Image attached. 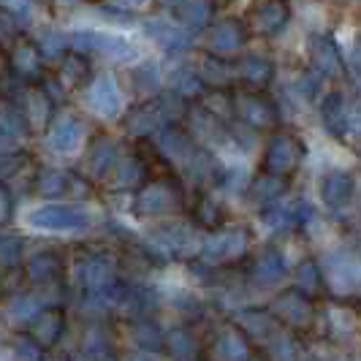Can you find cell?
Here are the masks:
<instances>
[{
    "label": "cell",
    "mask_w": 361,
    "mask_h": 361,
    "mask_svg": "<svg viewBox=\"0 0 361 361\" xmlns=\"http://www.w3.org/2000/svg\"><path fill=\"white\" fill-rule=\"evenodd\" d=\"M234 101V117L247 123L253 128H269L280 120L277 114V106L269 95L264 90H255V87H242L231 95Z\"/></svg>",
    "instance_id": "1"
},
{
    "label": "cell",
    "mask_w": 361,
    "mask_h": 361,
    "mask_svg": "<svg viewBox=\"0 0 361 361\" xmlns=\"http://www.w3.org/2000/svg\"><path fill=\"white\" fill-rule=\"evenodd\" d=\"M290 19L288 0H255L250 8V25L261 36H277Z\"/></svg>",
    "instance_id": "2"
},
{
    "label": "cell",
    "mask_w": 361,
    "mask_h": 361,
    "mask_svg": "<svg viewBox=\"0 0 361 361\" xmlns=\"http://www.w3.org/2000/svg\"><path fill=\"white\" fill-rule=\"evenodd\" d=\"M305 147L293 133H277L267 147V169L274 174H288L296 169Z\"/></svg>",
    "instance_id": "3"
},
{
    "label": "cell",
    "mask_w": 361,
    "mask_h": 361,
    "mask_svg": "<svg viewBox=\"0 0 361 361\" xmlns=\"http://www.w3.org/2000/svg\"><path fill=\"white\" fill-rule=\"evenodd\" d=\"M41 49L27 38H17L14 49H8V68L19 82H38L41 79Z\"/></svg>",
    "instance_id": "4"
},
{
    "label": "cell",
    "mask_w": 361,
    "mask_h": 361,
    "mask_svg": "<svg viewBox=\"0 0 361 361\" xmlns=\"http://www.w3.org/2000/svg\"><path fill=\"white\" fill-rule=\"evenodd\" d=\"M199 76L204 85H209L215 90H228L239 79V68L234 63H228L226 57H220V54H207V57H201L199 63Z\"/></svg>",
    "instance_id": "5"
},
{
    "label": "cell",
    "mask_w": 361,
    "mask_h": 361,
    "mask_svg": "<svg viewBox=\"0 0 361 361\" xmlns=\"http://www.w3.org/2000/svg\"><path fill=\"white\" fill-rule=\"evenodd\" d=\"M245 41H247V30H245V25H242V22H236V19H223V22H217L215 27H212L209 47H212V54L226 57V54L242 49V47H245Z\"/></svg>",
    "instance_id": "6"
},
{
    "label": "cell",
    "mask_w": 361,
    "mask_h": 361,
    "mask_svg": "<svg viewBox=\"0 0 361 361\" xmlns=\"http://www.w3.org/2000/svg\"><path fill=\"white\" fill-rule=\"evenodd\" d=\"M169 11L185 30H204L209 25V6L204 0H169Z\"/></svg>",
    "instance_id": "7"
},
{
    "label": "cell",
    "mask_w": 361,
    "mask_h": 361,
    "mask_svg": "<svg viewBox=\"0 0 361 361\" xmlns=\"http://www.w3.org/2000/svg\"><path fill=\"white\" fill-rule=\"evenodd\" d=\"M85 101H87V106L95 109L98 114H117L120 111V95H117V87L111 85V79L106 76H101V79H95L90 82L87 87H85Z\"/></svg>",
    "instance_id": "8"
},
{
    "label": "cell",
    "mask_w": 361,
    "mask_h": 361,
    "mask_svg": "<svg viewBox=\"0 0 361 361\" xmlns=\"http://www.w3.org/2000/svg\"><path fill=\"white\" fill-rule=\"evenodd\" d=\"M310 57H312L315 71L324 73V76H340V73L345 71L340 49H337L329 38H312V44H310Z\"/></svg>",
    "instance_id": "9"
},
{
    "label": "cell",
    "mask_w": 361,
    "mask_h": 361,
    "mask_svg": "<svg viewBox=\"0 0 361 361\" xmlns=\"http://www.w3.org/2000/svg\"><path fill=\"white\" fill-rule=\"evenodd\" d=\"M239 68V79L245 82V87H255V90H264L274 79V66H271L267 57H258V54H247L236 63Z\"/></svg>",
    "instance_id": "10"
},
{
    "label": "cell",
    "mask_w": 361,
    "mask_h": 361,
    "mask_svg": "<svg viewBox=\"0 0 361 361\" xmlns=\"http://www.w3.org/2000/svg\"><path fill=\"white\" fill-rule=\"evenodd\" d=\"M147 36L152 38L161 49L166 52H182L188 47V33L185 27H177L171 22H163V19H152L147 22Z\"/></svg>",
    "instance_id": "11"
},
{
    "label": "cell",
    "mask_w": 361,
    "mask_h": 361,
    "mask_svg": "<svg viewBox=\"0 0 361 361\" xmlns=\"http://www.w3.org/2000/svg\"><path fill=\"white\" fill-rule=\"evenodd\" d=\"M57 79L63 82V87H85L90 79V60L82 52H68L60 63Z\"/></svg>",
    "instance_id": "12"
},
{
    "label": "cell",
    "mask_w": 361,
    "mask_h": 361,
    "mask_svg": "<svg viewBox=\"0 0 361 361\" xmlns=\"http://www.w3.org/2000/svg\"><path fill=\"white\" fill-rule=\"evenodd\" d=\"M163 120H169V117L163 111L161 101H152V104H145V106L133 109L128 114V128L133 133H139V136H147V133H152L155 128L161 126Z\"/></svg>",
    "instance_id": "13"
},
{
    "label": "cell",
    "mask_w": 361,
    "mask_h": 361,
    "mask_svg": "<svg viewBox=\"0 0 361 361\" xmlns=\"http://www.w3.org/2000/svg\"><path fill=\"white\" fill-rule=\"evenodd\" d=\"M79 123H76V117H68V114H63V117H57L54 120L52 130H49V145L57 147V149H71L76 142H79Z\"/></svg>",
    "instance_id": "14"
},
{
    "label": "cell",
    "mask_w": 361,
    "mask_h": 361,
    "mask_svg": "<svg viewBox=\"0 0 361 361\" xmlns=\"http://www.w3.org/2000/svg\"><path fill=\"white\" fill-rule=\"evenodd\" d=\"M324 120L326 126L331 128V130H337V133H343L345 128H348V101L340 92L329 95L324 101Z\"/></svg>",
    "instance_id": "15"
},
{
    "label": "cell",
    "mask_w": 361,
    "mask_h": 361,
    "mask_svg": "<svg viewBox=\"0 0 361 361\" xmlns=\"http://www.w3.org/2000/svg\"><path fill=\"white\" fill-rule=\"evenodd\" d=\"M204 90V82H201L199 71H190V68H180V71L171 76V92H177L180 98H199Z\"/></svg>",
    "instance_id": "16"
},
{
    "label": "cell",
    "mask_w": 361,
    "mask_h": 361,
    "mask_svg": "<svg viewBox=\"0 0 361 361\" xmlns=\"http://www.w3.org/2000/svg\"><path fill=\"white\" fill-rule=\"evenodd\" d=\"M133 87L139 92H155L161 87V79H158V71L155 66H139L133 71Z\"/></svg>",
    "instance_id": "17"
},
{
    "label": "cell",
    "mask_w": 361,
    "mask_h": 361,
    "mask_svg": "<svg viewBox=\"0 0 361 361\" xmlns=\"http://www.w3.org/2000/svg\"><path fill=\"white\" fill-rule=\"evenodd\" d=\"M27 0H3V8H6V17H17V22H19V17H27Z\"/></svg>",
    "instance_id": "18"
},
{
    "label": "cell",
    "mask_w": 361,
    "mask_h": 361,
    "mask_svg": "<svg viewBox=\"0 0 361 361\" xmlns=\"http://www.w3.org/2000/svg\"><path fill=\"white\" fill-rule=\"evenodd\" d=\"M348 68H350V76H353L356 87L361 90V49H359V52H353V57H350V63H348Z\"/></svg>",
    "instance_id": "19"
},
{
    "label": "cell",
    "mask_w": 361,
    "mask_h": 361,
    "mask_svg": "<svg viewBox=\"0 0 361 361\" xmlns=\"http://www.w3.org/2000/svg\"><path fill=\"white\" fill-rule=\"evenodd\" d=\"M117 3H120V6H128V8H139L145 0H117Z\"/></svg>",
    "instance_id": "20"
},
{
    "label": "cell",
    "mask_w": 361,
    "mask_h": 361,
    "mask_svg": "<svg viewBox=\"0 0 361 361\" xmlns=\"http://www.w3.org/2000/svg\"><path fill=\"white\" fill-rule=\"evenodd\" d=\"M207 3H212V6H228L231 0H207Z\"/></svg>",
    "instance_id": "21"
},
{
    "label": "cell",
    "mask_w": 361,
    "mask_h": 361,
    "mask_svg": "<svg viewBox=\"0 0 361 361\" xmlns=\"http://www.w3.org/2000/svg\"><path fill=\"white\" fill-rule=\"evenodd\" d=\"M340 3H356V0H340Z\"/></svg>",
    "instance_id": "22"
}]
</instances>
